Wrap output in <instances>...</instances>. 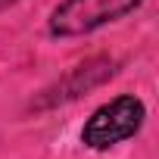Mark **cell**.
<instances>
[{"mask_svg":"<svg viewBox=\"0 0 159 159\" xmlns=\"http://www.w3.org/2000/svg\"><path fill=\"white\" fill-rule=\"evenodd\" d=\"M143 125H147V103L137 94H116L84 119L78 140L91 153H109L134 140L143 131Z\"/></svg>","mask_w":159,"mask_h":159,"instance_id":"cell-1","label":"cell"},{"mask_svg":"<svg viewBox=\"0 0 159 159\" xmlns=\"http://www.w3.org/2000/svg\"><path fill=\"white\" fill-rule=\"evenodd\" d=\"M143 3L147 0H59L44 22V31L50 41L88 38L128 19Z\"/></svg>","mask_w":159,"mask_h":159,"instance_id":"cell-2","label":"cell"},{"mask_svg":"<svg viewBox=\"0 0 159 159\" xmlns=\"http://www.w3.org/2000/svg\"><path fill=\"white\" fill-rule=\"evenodd\" d=\"M22 3V0H0V16H3V13H10L13 7H19Z\"/></svg>","mask_w":159,"mask_h":159,"instance_id":"cell-4","label":"cell"},{"mask_svg":"<svg viewBox=\"0 0 159 159\" xmlns=\"http://www.w3.org/2000/svg\"><path fill=\"white\" fill-rule=\"evenodd\" d=\"M119 75V59L100 53V56H91L84 62L72 66L69 72H62L56 81H50L47 88H41L34 94V100L28 103V109L34 112H50L56 106H66V103H75L81 100L84 94L103 88L106 81H112V78Z\"/></svg>","mask_w":159,"mask_h":159,"instance_id":"cell-3","label":"cell"}]
</instances>
